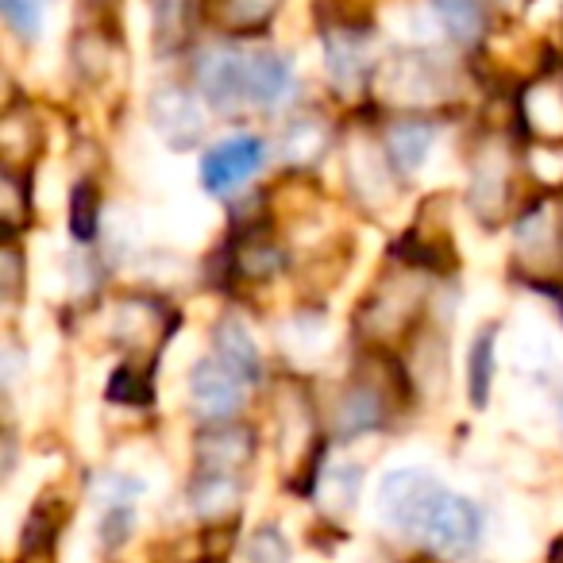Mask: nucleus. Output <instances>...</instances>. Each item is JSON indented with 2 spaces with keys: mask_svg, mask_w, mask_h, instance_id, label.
Listing matches in <instances>:
<instances>
[{
  "mask_svg": "<svg viewBox=\"0 0 563 563\" xmlns=\"http://www.w3.org/2000/svg\"><path fill=\"white\" fill-rule=\"evenodd\" d=\"M444 483L421 467H398L378 483V517L398 532H421L424 514L432 509Z\"/></svg>",
  "mask_w": 563,
  "mask_h": 563,
  "instance_id": "1",
  "label": "nucleus"
},
{
  "mask_svg": "<svg viewBox=\"0 0 563 563\" xmlns=\"http://www.w3.org/2000/svg\"><path fill=\"white\" fill-rule=\"evenodd\" d=\"M417 537L444 555H463L483 537V514L475 509V501L460 498V494H452L444 486L437 494V501H432V509L424 514V525Z\"/></svg>",
  "mask_w": 563,
  "mask_h": 563,
  "instance_id": "2",
  "label": "nucleus"
},
{
  "mask_svg": "<svg viewBox=\"0 0 563 563\" xmlns=\"http://www.w3.org/2000/svg\"><path fill=\"white\" fill-rule=\"evenodd\" d=\"M151 124H155V132L163 135L170 147L186 151L205 135V112L189 89L166 86L151 97Z\"/></svg>",
  "mask_w": 563,
  "mask_h": 563,
  "instance_id": "3",
  "label": "nucleus"
},
{
  "mask_svg": "<svg viewBox=\"0 0 563 563\" xmlns=\"http://www.w3.org/2000/svg\"><path fill=\"white\" fill-rule=\"evenodd\" d=\"M258 166H263V143L255 135H232L201 158V181L212 194H228L258 174Z\"/></svg>",
  "mask_w": 563,
  "mask_h": 563,
  "instance_id": "4",
  "label": "nucleus"
},
{
  "mask_svg": "<svg viewBox=\"0 0 563 563\" xmlns=\"http://www.w3.org/2000/svg\"><path fill=\"white\" fill-rule=\"evenodd\" d=\"M189 394L205 417H228L243 406V378L232 375L220 360L197 363L189 375Z\"/></svg>",
  "mask_w": 563,
  "mask_h": 563,
  "instance_id": "5",
  "label": "nucleus"
},
{
  "mask_svg": "<svg viewBox=\"0 0 563 563\" xmlns=\"http://www.w3.org/2000/svg\"><path fill=\"white\" fill-rule=\"evenodd\" d=\"M294 93V66L278 55H243V101L278 104Z\"/></svg>",
  "mask_w": 563,
  "mask_h": 563,
  "instance_id": "6",
  "label": "nucleus"
},
{
  "mask_svg": "<svg viewBox=\"0 0 563 563\" xmlns=\"http://www.w3.org/2000/svg\"><path fill=\"white\" fill-rule=\"evenodd\" d=\"M197 81H201L205 97L217 109H232L243 104V55L240 51H212L205 63L197 66Z\"/></svg>",
  "mask_w": 563,
  "mask_h": 563,
  "instance_id": "7",
  "label": "nucleus"
},
{
  "mask_svg": "<svg viewBox=\"0 0 563 563\" xmlns=\"http://www.w3.org/2000/svg\"><path fill=\"white\" fill-rule=\"evenodd\" d=\"M212 352H217V360L224 363L232 375H240L243 383H255L258 378V347H255V340H251V332L243 329L235 317L217 324V332H212Z\"/></svg>",
  "mask_w": 563,
  "mask_h": 563,
  "instance_id": "8",
  "label": "nucleus"
},
{
  "mask_svg": "<svg viewBox=\"0 0 563 563\" xmlns=\"http://www.w3.org/2000/svg\"><path fill=\"white\" fill-rule=\"evenodd\" d=\"M432 143H437V128L432 124H421V120H401V124L390 128V140H386V147H390V158L398 170H421L424 158H429Z\"/></svg>",
  "mask_w": 563,
  "mask_h": 563,
  "instance_id": "9",
  "label": "nucleus"
},
{
  "mask_svg": "<svg viewBox=\"0 0 563 563\" xmlns=\"http://www.w3.org/2000/svg\"><path fill=\"white\" fill-rule=\"evenodd\" d=\"M432 9H437L440 24L460 43H471L483 32V12H478L475 0H432Z\"/></svg>",
  "mask_w": 563,
  "mask_h": 563,
  "instance_id": "10",
  "label": "nucleus"
},
{
  "mask_svg": "<svg viewBox=\"0 0 563 563\" xmlns=\"http://www.w3.org/2000/svg\"><path fill=\"white\" fill-rule=\"evenodd\" d=\"M471 398H475V406H483L486 394H490V383H494V332L483 329L478 332V340L471 344Z\"/></svg>",
  "mask_w": 563,
  "mask_h": 563,
  "instance_id": "11",
  "label": "nucleus"
},
{
  "mask_svg": "<svg viewBox=\"0 0 563 563\" xmlns=\"http://www.w3.org/2000/svg\"><path fill=\"white\" fill-rule=\"evenodd\" d=\"M247 448H251V444H247V437H243V432L220 429L217 437H205L201 452H205V460L217 463V471L224 475V467H235V463L247 460Z\"/></svg>",
  "mask_w": 563,
  "mask_h": 563,
  "instance_id": "12",
  "label": "nucleus"
},
{
  "mask_svg": "<svg viewBox=\"0 0 563 563\" xmlns=\"http://www.w3.org/2000/svg\"><path fill=\"white\" fill-rule=\"evenodd\" d=\"M235 483L228 475H220V471H212V475H205L201 483L194 486V506L201 509V514H220V509H228L235 501Z\"/></svg>",
  "mask_w": 563,
  "mask_h": 563,
  "instance_id": "13",
  "label": "nucleus"
},
{
  "mask_svg": "<svg viewBox=\"0 0 563 563\" xmlns=\"http://www.w3.org/2000/svg\"><path fill=\"white\" fill-rule=\"evenodd\" d=\"M0 12L20 40H40L43 32V0H0Z\"/></svg>",
  "mask_w": 563,
  "mask_h": 563,
  "instance_id": "14",
  "label": "nucleus"
},
{
  "mask_svg": "<svg viewBox=\"0 0 563 563\" xmlns=\"http://www.w3.org/2000/svg\"><path fill=\"white\" fill-rule=\"evenodd\" d=\"M247 563H290V544L274 525H266L247 540Z\"/></svg>",
  "mask_w": 563,
  "mask_h": 563,
  "instance_id": "15",
  "label": "nucleus"
},
{
  "mask_svg": "<svg viewBox=\"0 0 563 563\" xmlns=\"http://www.w3.org/2000/svg\"><path fill=\"white\" fill-rule=\"evenodd\" d=\"M93 494L101 506H135V498L143 494V483L132 475H101L93 483Z\"/></svg>",
  "mask_w": 563,
  "mask_h": 563,
  "instance_id": "16",
  "label": "nucleus"
},
{
  "mask_svg": "<svg viewBox=\"0 0 563 563\" xmlns=\"http://www.w3.org/2000/svg\"><path fill=\"white\" fill-rule=\"evenodd\" d=\"M329 70L336 81H344V86H352L355 78L363 74V58H360V47H355L352 40H332L329 43Z\"/></svg>",
  "mask_w": 563,
  "mask_h": 563,
  "instance_id": "17",
  "label": "nucleus"
},
{
  "mask_svg": "<svg viewBox=\"0 0 563 563\" xmlns=\"http://www.w3.org/2000/svg\"><path fill=\"white\" fill-rule=\"evenodd\" d=\"M135 521V506H104L101 521H97V537L104 540V548H117L128 540Z\"/></svg>",
  "mask_w": 563,
  "mask_h": 563,
  "instance_id": "18",
  "label": "nucleus"
},
{
  "mask_svg": "<svg viewBox=\"0 0 563 563\" xmlns=\"http://www.w3.org/2000/svg\"><path fill=\"white\" fill-rule=\"evenodd\" d=\"M70 228L78 240H89L97 232V194L89 186H78L74 189V217H70Z\"/></svg>",
  "mask_w": 563,
  "mask_h": 563,
  "instance_id": "19",
  "label": "nucleus"
},
{
  "mask_svg": "<svg viewBox=\"0 0 563 563\" xmlns=\"http://www.w3.org/2000/svg\"><path fill=\"white\" fill-rule=\"evenodd\" d=\"M378 421V401L375 394H352L344 406V429L347 432H367Z\"/></svg>",
  "mask_w": 563,
  "mask_h": 563,
  "instance_id": "20",
  "label": "nucleus"
},
{
  "mask_svg": "<svg viewBox=\"0 0 563 563\" xmlns=\"http://www.w3.org/2000/svg\"><path fill=\"white\" fill-rule=\"evenodd\" d=\"M151 9H155V35L170 43L181 24V0H151Z\"/></svg>",
  "mask_w": 563,
  "mask_h": 563,
  "instance_id": "21",
  "label": "nucleus"
}]
</instances>
